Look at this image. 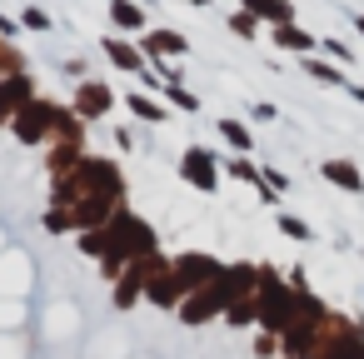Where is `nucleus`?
I'll return each instance as SVG.
<instances>
[{"instance_id": "f257e3e1", "label": "nucleus", "mask_w": 364, "mask_h": 359, "mask_svg": "<svg viewBox=\"0 0 364 359\" xmlns=\"http://www.w3.org/2000/svg\"><path fill=\"white\" fill-rule=\"evenodd\" d=\"M255 309H259V329L264 334H284L294 324L299 294L289 289V279H279V269L259 264V289H255Z\"/></svg>"}, {"instance_id": "f03ea898", "label": "nucleus", "mask_w": 364, "mask_h": 359, "mask_svg": "<svg viewBox=\"0 0 364 359\" xmlns=\"http://www.w3.org/2000/svg\"><path fill=\"white\" fill-rule=\"evenodd\" d=\"M105 230H110V254H120V259H150V254H155V230H150L140 215L115 210V220H110Z\"/></svg>"}, {"instance_id": "7ed1b4c3", "label": "nucleus", "mask_w": 364, "mask_h": 359, "mask_svg": "<svg viewBox=\"0 0 364 359\" xmlns=\"http://www.w3.org/2000/svg\"><path fill=\"white\" fill-rule=\"evenodd\" d=\"M180 180L195 185L200 195H215V190H220V160H215L205 145H190V150L180 155Z\"/></svg>"}, {"instance_id": "20e7f679", "label": "nucleus", "mask_w": 364, "mask_h": 359, "mask_svg": "<svg viewBox=\"0 0 364 359\" xmlns=\"http://www.w3.org/2000/svg\"><path fill=\"white\" fill-rule=\"evenodd\" d=\"M60 120V110L55 105H46V100H31L16 120H11V135L21 140V145H36V140H46V130Z\"/></svg>"}, {"instance_id": "39448f33", "label": "nucleus", "mask_w": 364, "mask_h": 359, "mask_svg": "<svg viewBox=\"0 0 364 359\" xmlns=\"http://www.w3.org/2000/svg\"><path fill=\"white\" fill-rule=\"evenodd\" d=\"M170 269H175V279H180V284H185V294H190V289H205V284H210L225 264H220L215 254L190 250V254H175V259H170Z\"/></svg>"}, {"instance_id": "423d86ee", "label": "nucleus", "mask_w": 364, "mask_h": 359, "mask_svg": "<svg viewBox=\"0 0 364 359\" xmlns=\"http://www.w3.org/2000/svg\"><path fill=\"white\" fill-rule=\"evenodd\" d=\"M31 100H36V80L31 75H6L0 80V120H16Z\"/></svg>"}, {"instance_id": "0eeeda50", "label": "nucleus", "mask_w": 364, "mask_h": 359, "mask_svg": "<svg viewBox=\"0 0 364 359\" xmlns=\"http://www.w3.org/2000/svg\"><path fill=\"white\" fill-rule=\"evenodd\" d=\"M140 50H145L150 60H180V55H190V41H185L180 31L160 26V31H150V36L140 41Z\"/></svg>"}, {"instance_id": "6e6552de", "label": "nucleus", "mask_w": 364, "mask_h": 359, "mask_svg": "<svg viewBox=\"0 0 364 359\" xmlns=\"http://www.w3.org/2000/svg\"><path fill=\"white\" fill-rule=\"evenodd\" d=\"M145 299H150V304H160V309H180L185 284L175 279V269H170V264H165V269H155V274L145 279Z\"/></svg>"}, {"instance_id": "1a4fd4ad", "label": "nucleus", "mask_w": 364, "mask_h": 359, "mask_svg": "<svg viewBox=\"0 0 364 359\" xmlns=\"http://www.w3.org/2000/svg\"><path fill=\"white\" fill-rule=\"evenodd\" d=\"M319 175L344 195H364V170L354 160H319Z\"/></svg>"}, {"instance_id": "9d476101", "label": "nucleus", "mask_w": 364, "mask_h": 359, "mask_svg": "<svg viewBox=\"0 0 364 359\" xmlns=\"http://www.w3.org/2000/svg\"><path fill=\"white\" fill-rule=\"evenodd\" d=\"M269 41H274L279 50H289V55H314V50H319V36H309L299 21H289V26H274V31H269Z\"/></svg>"}, {"instance_id": "9b49d317", "label": "nucleus", "mask_w": 364, "mask_h": 359, "mask_svg": "<svg viewBox=\"0 0 364 359\" xmlns=\"http://www.w3.org/2000/svg\"><path fill=\"white\" fill-rule=\"evenodd\" d=\"M115 105V95H110V85H100V80H85L80 90H75V115L80 120H95V115H105Z\"/></svg>"}, {"instance_id": "f8f14e48", "label": "nucleus", "mask_w": 364, "mask_h": 359, "mask_svg": "<svg viewBox=\"0 0 364 359\" xmlns=\"http://www.w3.org/2000/svg\"><path fill=\"white\" fill-rule=\"evenodd\" d=\"M240 11H250L259 26H289L294 21V0H240Z\"/></svg>"}, {"instance_id": "ddd939ff", "label": "nucleus", "mask_w": 364, "mask_h": 359, "mask_svg": "<svg viewBox=\"0 0 364 359\" xmlns=\"http://www.w3.org/2000/svg\"><path fill=\"white\" fill-rule=\"evenodd\" d=\"M299 70L309 75V80H319V85H349V75H344V65H334V60H324V55H299Z\"/></svg>"}, {"instance_id": "4468645a", "label": "nucleus", "mask_w": 364, "mask_h": 359, "mask_svg": "<svg viewBox=\"0 0 364 359\" xmlns=\"http://www.w3.org/2000/svg\"><path fill=\"white\" fill-rule=\"evenodd\" d=\"M105 55H110V65H120V70H135V75H145V50H135L130 41H105Z\"/></svg>"}, {"instance_id": "2eb2a0df", "label": "nucleus", "mask_w": 364, "mask_h": 359, "mask_svg": "<svg viewBox=\"0 0 364 359\" xmlns=\"http://www.w3.org/2000/svg\"><path fill=\"white\" fill-rule=\"evenodd\" d=\"M220 140H225L230 150H240V155H250V150H255V135H250V125H245V120H230V115L220 120Z\"/></svg>"}, {"instance_id": "dca6fc26", "label": "nucleus", "mask_w": 364, "mask_h": 359, "mask_svg": "<svg viewBox=\"0 0 364 359\" xmlns=\"http://www.w3.org/2000/svg\"><path fill=\"white\" fill-rule=\"evenodd\" d=\"M110 21L120 31H145V11L135 6V0H110Z\"/></svg>"}, {"instance_id": "f3484780", "label": "nucleus", "mask_w": 364, "mask_h": 359, "mask_svg": "<svg viewBox=\"0 0 364 359\" xmlns=\"http://www.w3.org/2000/svg\"><path fill=\"white\" fill-rule=\"evenodd\" d=\"M125 105H130V115H140V120H150V125H160V120H165V115H170V110H165V105H160V100H150V95H145V90H135V95H130V100H125Z\"/></svg>"}, {"instance_id": "a211bd4d", "label": "nucleus", "mask_w": 364, "mask_h": 359, "mask_svg": "<svg viewBox=\"0 0 364 359\" xmlns=\"http://www.w3.org/2000/svg\"><path fill=\"white\" fill-rule=\"evenodd\" d=\"M274 225H279V235H284V240H299V245H309V240H314L309 220H299V215H289V210H279V215H274Z\"/></svg>"}, {"instance_id": "6ab92c4d", "label": "nucleus", "mask_w": 364, "mask_h": 359, "mask_svg": "<svg viewBox=\"0 0 364 359\" xmlns=\"http://www.w3.org/2000/svg\"><path fill=\"white\" fill-rule=\"evenodd\" d=\"M225 324H230V329H245V324H259V309H255V294H250V299H235V304L225 309Z\"/></svg>"}, {"instance_id": "aec40b11", "label": "nucleus", "mask_w": 364, "mask_h": 359, "mask_svg": "<svg viewBox=\"0 0 364 359\" xmlns=\"http://www.w3.org/2000/svg\"><path fill=\"white\" fill-rule=\"evenodd\" d=\"M225 170H230L235 180H245V185H255V190H264V170H259L255 160H225Z\"/></svg>"}, {"instance_id": "412c9836", "label": "nucleus", "mask_w": 364, "mask_h": 359, "mask_svg": "<svg viewBox=\"0 0 364 359\" xmlns=\"http://www.w3.org/2000/svg\"><path fill=\"white\" fill-rule=\"evenodd\" d=\"M319 50H324V60H334V65H354V50H349L344 41H334V36H319Z\"/></svg>"}, {"instance_id": "4be33fe9", "label": "nucleus", "mask_w": 364, "mask_h": 359, "mask_svg": "<svg viewBox=\"0 0 364 359\" xmlns=\"http://www.w3.org/2000/svg\"><path fill=\"white\" fill-rule=\"evenodd\" d=\"M165 95H170V105H175V110H190V115L200 110V95H195V90H185V85H175V80L165 85Z\"/></svg>"}, {"instance_id": "5701e85b", "label": "nucleus", "mask_w": 364, "mask_h": 359, "mask_svg": "<svg viewBox=\"0 0 364 359\" xmlns=\"http://www.w3.org/2000/svg\"><path fill=\"white\" fill-rule=\"evenodd\" d=\"M230 31H235L240 41H255V36H259V21H255L250 11H235V16H230Z\"/></svg>"}, {"instance_id": "b1692460", "label": "nucleus", "mask_w": 364, "mask_h": 359, "mask_svg": "<svg viewBox=\"0 0 364 359\" xmlns=\"http://www.w3.org/2000/svg\"><path fill=\"white\" fill-rule=\"evenodd\" d=\"M46 230H50V235H65V230H75V215H70V210H50V215H46Z\"/></svg>"}, {"instance_id": "393cba45", "label": "nucleus", "mask_w": 364, "mask_h": 359, "mask_svg": "<svg viewBox=\"0 0 364 359\" xmlns=\"http://www.w3.org/2000/svg\"><path fill=\"white\" fill-rule=\"evenodd\" d=\"M255 349H259V354H264V359H269V354H274V349H279V334H259V339H255Z\"/></svg>"}, {"instance_id": "a878e982", "label": "nucleus", "mask_w": 364, "mask_h": 359, "mask_svg": "<svg viewBox=\"0 0 364 359\" xmlns=\"http://www.w3.org/2000/svg\"><path fill=\"white\" fill-rule=\"evenodd\" d=\"M250 115H255V120H279V110H274V105H264V100H259V105H250Z\"/></svg>"}, {"instance_id": "bb28decb", "label": "nucleus", "mask_w": 364, "mask_h": 359, "mask_svg": "<svg viewBox=\"0 0 364 359\" xmlns=\"http://www.w3.org/2000/svg\"><path fill=\"white\" fill-rule=\"evenodd\" d=\"M26 26H36V31H46V26H50V16H46V11H26Z\"/></svg>"}, {"instance_id": "cd10ccee", "label": "nucleus", "mask_w": 364, "mask_h": 359, "mask_svg": "<svg viewBox=\"0 0 364 359\" xmlns=\"http://www.w3.org/2000/svg\"><path fill=\"white\" fill-rule=\"evenodd\" d=\"M349 95H354V100H359V105H364V85H349Z\"/></svg>"}, {"instance_id": "c85d7f7f", "label": "nucleus", "mask_w": 364, "mask_h": 359, "mask_svg": "<svg viewBox=\"0 0 364 359\" xmlns=\"http://www.w3.org/2000/svg\"><path fill=\"white\" fill-rule=\"evenodd\" d=\"M354 31H359V36H364V11H359V16H354Z\"/></svg>"}, {"instance_id": "c756f323", "label": "nucleus", "mask_w": 364, "mask_h": 359, "mask_svg": "<svg viewBox=\"0 0 364 359\" xmlns=\"http://www.w3.org/2000/svg\"><path fill=\"white\" fill-rule=\"evenodd\" d=\"M185 6H210V0H185Z\"/></svg>"}]
</instances>
